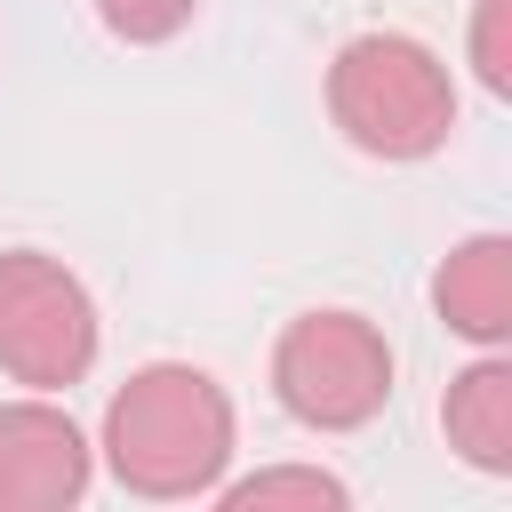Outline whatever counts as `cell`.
I'll return each instance as SVG.
<instances>
[{"label": "cell", "instance_id": "6da1fadb", "mask_svg": "<svg viewBox=\"0 0 512 512\" xmlns=\"http://www.w3.org/2000/svg\"><path fill=\"white\" fill-rule=\"evenodd\" d=\"M112 480L144 504H192L216 496L232 448H240V416L232 392L192 368V360H144L112 400H104V432H96Z\"/></svg>", "mask_w": 512, "mask_h": 512}, {"label": "cell", "instance_id": "7a4b0ae2", "mask_svg": "<svg viewBox=\"0 0 512 512\" xmlns=\"http://www.w3.org/2000/svg\"><path fill=\"white\" fill-rule=\"evenodd\" d=\"M328 120L368 160H432L456 136V80L408 32H360L328 64Z\"/></svg>", "mask_w": 512, "mask_h": 512}, {"label": "cell", "instance_id": "3957f363", "mask_svg": "<svg viewBox=\"0 0 512 512\" xmlns=\"http://www.w3.org/2000/svg\"><path fill=\"white\" fill-rule=\"evenodd\" d=\"M272 400L304 432H360L392 400V344L368 312H296L272 344Z\"/></svg>", "mask_w": 512, "mask_h": 512}, {"label": "cell", "instance_id": "277c9868", "mask_svg": "<svg viewBox=\"0 0 512 512\" xmlns=\"http://www.w3.org/2000/svg\"><path fill=\"white\" fill-rule=\"evenodd\" d=\"M104 352L96 296L80 288L72 264L40 248L0 256V376L24 392H72Z\"/></svg>", "mask_w": 512, "mask_h": 512}, {"label": "cell", "instance_id": "5b68a950", "mask_svg": "<svg viewBox=\"0 0 512 512\" xmlns=\"http://www.w3.org/2000/svg\"><path fill=\"white\" fill-rule=\"evenodd\" d=\"M88 480L96 448L48 392L0 408V512H64L88 496Z\"/></svg>", "mask_w": 512, "mask_h": 512}, {"label": "cell", "instance_id": "8992f818", "mask_svg": "<svg viewBox=\"0 0 512 512\" xmlns=\"http://www.w3.org/2000/svg\"><path fill=\"white\" fill-rule=\"evenodd\" d=\"M432 312H440L448 336H464L480 352H504L512 344V240L504 232L456 240L432 272Z\"/></svg>", "mask_w": 512, "mask_h": 512}, {"label": "cell", "instance_id": "52a82bcc", "mask_svg": "<svg viewBox=\"0 0 512 512\" xmlns=\"http://www.w3.org/2000/svg\"><path fill=\"white\" fill-rule=\"evenodd\" d=\"M440 432L472 472H512V360L504 352H480L472 368L448 376Z\"/></svg>", "mask_w": 512, "mask_h": 512}, {"label": "cell", "instance_id": "ba28073f", "mask_svg": "<svg viewBox=\"0 0 512 512\" xmlns=\"http://www.w3.org/2000/svg\"><path fill=\"white\" fill-rule=\"evenodd\" d=\"M216 496H224L232 512H280V504L344 512V504H352V488H344L336 472H320V464H264V472H248V480H216Z\"/></svg>", "mask_w": 512, "mask_h": 512}, {"label": "cell", "instance_id": "9c48e42d", "mask_svg": "<svg viewBox=\"0 0 512 512\" xmlns=\"http://www.w3.org/2000/svg\"><path fill=\"white\" fill-rule=\"evenodd\" d=\"M192 8H200V0H96L104 32L128 40V48H160V40H176V32L192 24Z\"/></svg>", "mask_w": 512, "mask_h": 512}, {"label": "cell", "instance_id": "30bf717a", "mask_svg": "<svg viewBox=\"0 0 512 512\" xmlns=\"http://www.w3.org/2000/svg\"><path fill=\"white\" fill-rule=\"evenodd\" d=\"M472 72L488 96H512V0H472Z\"/></svg>", "mask_w": 512, "mask_h": 512}]
</instances>
